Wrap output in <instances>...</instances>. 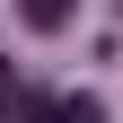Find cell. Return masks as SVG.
Wrapping results in <instances>:
<instances>
[{
    "label": "cell",
    "mask_w": 123,
    "mask_h": 123,
    "mask_svg": "<svg viewBox=\"0 0 123 123\" xmlns=\"http://www.w3.org/2000/svg\"><path fill=\"white\" fill-rule=\"evenodd\" d=\"M53 123H105V105H97V97H62V105H53Z\"/></svg>",
    "instance_id": "cell-2"
},
{
    "label": "cell",
    "mask_w": 123,
    "mask_h": 123,
    "mask_svg": "<svg viewBox=\"0 0 123 123\" xmlns=\"http://www.w3.org/2000/svg\"><path fill=\"white\" fill-rule=\"evenodd\" d=\"M0 97H9V62H0Z\"/></svg>",
    "instance_id": "cell-3"
},
{
    "label": "cell",
    "mask_w": 123,
    "mask_h": 123,
    "mask_svg": "<svg viewBox=\"0 0 123 123\" xmlns=\"http://www.w3.org/2000/svg\"><path fill=\"white\" fill-rule=\"evenodd\" d=\"M18 9H26V26H44V35H53V26L70 18V0H18Z\"/></svg>",
    "instance_id": "cell-1"
}]
</instances>
